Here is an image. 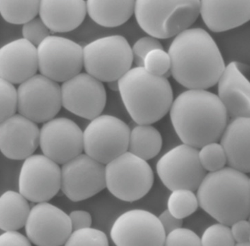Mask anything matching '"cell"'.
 <instances>
[{"label": "cell", "mask_w": 250, "mask_h": 246, "mask_svg": "<svg viewBox=\"0 0 250 246\" xmlns=\"http://www.w3.org/2000/svg\"><path fill=\"white\" fill-rule=\"evenodd\" d=\"M198 148L183 144L174 147L161 157L157 164V174L170 191H196L207 174L198 157Z\"/></svg>", "instance_id": "8fae6325"}, {"label": "cell", "mask_w": 250, "mask_h": 246, "mask_svg": "<svg viewBox=\"0 0 250 246\" xmlns=\"http://www.w3.org/2000/svg\"><path fill=\"white\" fill-rule=\"evenodd\" d=\"M64 246H109L107 235L102 230L86 227L73 230Z\"/></svg>", "instance_id": "f546056e"}, {"label": "cell", "mask_w": 250, "mask_h": 246, "mask_svg": "<svg viewBox=\"0 0 250 246\" xmlns=\"http://www.w3.org/2000/svg\"><path fill=\"white\" fill-rule=\"evenodd\" d=\"M164 245L200 246H201V239L192 230L181 227L166 235Z\"/></svg>", "instance_id": "d590c367"}, {"label": "cell", "mask_w": 250, "mask_h": 246, "mask_svg": "<svg viewBox=\"0 0 250 246\" xmlns=\"http://www.w3.org/2000/svg\"><path fill=\"white\" fill-rule=\"evenodd\" d=\"M37 48L38 70L57 83L67 81L83 68V47L75 41L50 35Z\"/></svg>", "instance_id": "9c48e42d"}, {"label": "cell", "mask_w": 250, "mask_h": 246, "mask_svg": "<svg viewBox=\"0 0 250 246\" xmlns=\"http://www.w3.org/2000/svg\"><path fill=\"white\" fill-rule=\"evenodd\" d=\"M25 227L27 238L38 246H64L73 231L69 216L47 202L30 209Z\"/></svg>", "instance_id": "2e32d148"}, {"label": "cell", "mask_w": 250, "mask_h": 246, "mask_svg": "<svg viewBox=\"0 0 250 246\" xmlns=\"http://www.w3.org/2000/svg\"><path fill=\"white\" fill-rule=\"evenodd\" d=\"M135 1H86L87 13L95 23L105 27L122 25L134 14Z\"/></svg>", "instance_id": "cb8c5ba5"}, {"label": "cell", "mask_w": 250, "mask_h": 246, "mask_svg": "<svg viewBox=\"0 0 250 246\" xmlns=\"http://www.w3.org/2000/svg\"><path fill=\"white\" fill-rule=\"evenodd\" d=\"M171 121L185 144L196 148L220 139L229 121L217 95L206 90H189L173 101Z\"/></svg>", "instance_id": "7a4b0ae2"}, {"label": "cell", "mask_w": 250, "mask_h": 246, "mask_svg": "<svg viewBox=\"0 0 250 246\" xmlns=\"http://www.w3.org/2000/svg\"><path fill=\"white\" fill-rule=\"evenodd\" d=\"M200 9L199 0H138L134 14L146 33L157 39H166L189 29L199 17Z\"/></svg>", "instance_id": "5b68a950"}, {"label": "cell", "mask_w": 250, "mask_h": 246, "mask_svg": "<svg viewBox=\"0 0 250 246\" xmlns=\"http://www.w3.org/2000/svg\"><path fill=\"white\" fill-rule=\"evenodd\" d=\"M201 246H235L229 226L216 224L206 229L202 237Z\"/></svg>", "instance_id": "1f68e13d"}, {"label": "cell", "mask_w": 250, "mask_h": 246, "mask_svg": "<svg viewBox=\"0 0 250 246\" xmlns=\"http://www.w3.org/2000/svg\"><path fill=\"white\" fill-rule=\"evenodd\" d=\"M22 34L24 39L38 47L46 38L50 36V30L40 17H36L24 24L22 27Z\"/></svg>", "instance_id": "836d02e7"}, {"label": "cell", "mask_w": 250, "mask_h": 246, "mask_svg": "<svg viewBox=\"0 0 250 246\" xmlns=\"http://www.w3.org/2000/svg\"><path fill=\"white\" fill-rule=\"evenodd\" d=\"M108 87L113 91H119V83H118V81L108 82Z\"/></svg>", "instance_id": "60d3db41"}, {"label": "cell", "mask_w": 250, "mask_h": 246, "mask_svg": "<svg viewBox=\"0 0 250 246\" xmlns=\"http://www.w3.org/2000/svg\"><path fill=\"white\" fill-rule=\"evenodd\" d=\"M61 188L59 164L44 155H32L25 159L19 177V191L27 201H49Z\"/></svg>", "instance_id": "4fadbf2b"}, {"label": "cell", "mask_w": 250, "mask_h": 246, "mask_svg": "<svg viewBox=\"0 0 250 246\" xmlns=\"http://www.w3.org/2000/svg\"><path fill=\"white\" fill-rule=\"evenodd\" d=\"M198 157L203 168L210 172L224 168L227 163L223 147L217 142L202 147L198 151Z\"/></svg>", "instance_id": "f1b7e54d"}, {"label": "cell", "mask_w": 250, "mask_h": 246, "mask_svg": "<svg viewBox=\"0 0 250 246\" xmlns=\"http://www.w3.org/2000/svg\"><path fill=\"white\" fill-rule=\"evenodd\" d=\"M249 66L232 62L225 67L219 79L218 98L228 116L232 119L250 118V83L248 78Z\"/></svg>", "instance_id": "ac0fdd59"}, {"label": "cell", "mask_w": 250, "mask_h": 246, "mask_svg": "<svg viewBox=\"0 0 250 246\" xmlns=\"http://www.w3.org/2000/svg\"><path fill=\"white\" fill-rule=\"evenodd\" d=\"M170 58L164 49L150 51L145 58L144 68L155 76L165 77L170 71Z\"/></svg>", "instance_id": "d6a6232c"}, {"label": "cell", "mask_w": 250, "mask_h": 246, "mask_svg": "<svg viewBox=\"0 0 250 246\" xmlns=\"http://www.w3.org/2000/svg\"><path fill=\"white\" fill-rule=\"evenodd\" d=\"M172 191L167 201V210L173 216L186 218L196 211L199 205L193 191L185 189Z\"/></svg>", "instance_id": "83f0119b"}, {"label": "cell", "mask_w": 250, "mask_h": 246, "mask_svg": "<svg viewBox=\"0 0 250 246\" xmlns=\"http://www.w3.org/2000/svg\"><path fill=\"white\" fill-rule=\"evenodd\" d=\"M118 83L123 103L137 124H153L169 112L174 97L165 77L155 76L144 67H135Z\"/></svg>", "instance_id": "277c9868"}, {"label": "cell", "mask_w": 250, "mask_h": 246, "mask_svg": "<svg viewBox=\"0 0 250 246\" xmlns=\"http://www.w3.org/2000/svg\"><path fill=\"white\" fill-rule=\"evenodd\" d=\"M61 87L62 105L75 115L92 121L105 109V86L88 73H79Z\"/></svg>", "instance_id": "9a60e30c"}, {"label": "cell", "mask_w": 250, "mask_h": 246, "mask_svg": "<svg viewBox=\"0 0 250 246\" xmlns=\"http://www.w3.org/2000/svg\"><path fill=\"white\" fill-rule=\"evenodd\" d=\"M39 145L44 155L63 165L83 152V131L67 118H54L41 127Z\"/></svg>", "instance_id": "e0dca14e"}, {"label": "cell", "mask_w": 250, "mask_h": 246, "mask_svg": "<svg viewBox=\"0 0 250 246\" xmlns=\"http://www.w3.org/2000/svg\"><path fill=\"white\" fill-rule=\"evenodd\" d=\"M200 15L212 32H226L249 21L250 1L203 0L200 1Z\"/></svg>", "instance_id": "44dd1931"}, {"label": "cell", "mask_w": 250, "mask_h": 246, "mask_svg": "<svg viewBox=\"0 0 250 246\" xmlns=\"http://www.w3.org/2000/svg\"><path fill=\"white\" fill-rule=\"evenodd\" d=\"M131 129L122 120L100 115L83 132L85 154L106 165L128 150Z\"/></svg>", "instance_id": "ba28073f"}, {"label": "cell", "mask_w": 250, "mask_h": 246, "mask_svg": "<svg viewBox=\"0 0 250 246\" xmlns=\"http://www.w3.org/2000/svg\"><path fill=\"white\" fill-rule=\"evenodd\" d=\"M37 71V48L23 38L0 48V78L21 84Z\"/></svg>", "instance_id": "ffe728a7"}, {"label": "cell", "mask_w": 250, "mask_h": 246, "mask_svg": "<svg viewBox=\"0 0 250 246\" xmlns=\"http://www.w3.org/2000/svg\"><path fill=\"white\" fill-rule=\"evenodd\" d=\"M105 184L109 192L125 202L139 201L154 184V174L146 161L126 151L106 164Z\"/></svg>", "instance_id": "52a82bcc"}, {"label": "cell", "mask_w": 250, "mask_h": 246, "mask_svg": "<svg viewBox=\"0 0 250 246\" xmlns=\"http://www.w3.org/2000/svg\"><path fill=\"white\" fill-rule=\"evenodd\" d=\"M17 90V111L35 123L47 122L61 111V85L43 75H34Z\"/></svg>", "instance_id": "30bf717a"}, {"label": "cell", "mask_w": 250, "mask_h": 246, "mask_svg": "<svg viewBox=\"0 0 250 246\" xmlns=\"http://www.w3.org/2000/svg\"><path fill=\"white\" fill-rule=\"evenodd\" d=\"M39 15L50 32L63 33L78 28L86 16L83 0H42Z\"/></svg>", "instance_id": "7402d4cb"}, {"label": "cell", "mask_w": 250, "mask_h": 246, "mask_svg": "<svg viewBox=\"0 0 250 246\" xmlns=\"http://www.w3.org/2000/svg\"><path fill=\"white\" fill-rule=\"evenodd\" d=\"M40 129L37 123L21 114L0 123V151L12 160H25L39 146Z\"/></svg>", "instance_id": "d6986e66"}, {"label": "cell", "mask_w": 250, "mask_h": 246, "mask_svg": "<svg viewBox=\"0 0 250 246\" xmlns=\"http://www.w3.org/2000/svg\"><path fill=\"white\" fill-rule=\"evenodd\" d=\"M160 132L150 124H138L131 130L128 152L142 160L148 161L157 156L162 148Z\"/></svg>", "instance_id": "484cf974"}, {"label": "cell", "mask_w": 250, "mask_h": 246, "mask_svg": "<svg viewBox=\"0 0 250 246\" xmlns=\"http://www.w3.org/2000/svg\"><path fill=\"white\" fill-rule=\"evenodd\" d=\"M105 187V165L86 154H80L63 164L61 189L71 201H85Z\"/></svg>", "instance_id": "7c38bea8"}, {"label": "cell", "mask_w": 250, "mask_h": 246, "mask_svg": "<svg viewBox=\"0 0 250 246\" xmlns=\"http://www.w3.org/2000/svg\"><path fill=\"white\" fill-rule=\"evenodd\" d=\"M40 1L0 0V14L3 20L15 25H24L36 18L39 13Z\"/></svg>", "instance_id": "4316f807"}, {"label": "cell", "mask_w": 250, "mask_h": 246, "mask_svg": "<svg viewBox=\"0 0 250 246\" xmlns=\"http://www.w3.org/2000/svg\"><path fill=\"white\" fill-rule=\"evenodd\" d=\"M250 118H237L227 124L220 139L228 165L246 174L250 171Z\"/></svg>", "instance_id": "603a6c76"}, {"label": "cell", "mask_w": 250, "mask_h": 246, "mask_svg": "<svg viewBox=\"0 0 250 246\" xmlns=\"http://www.w3.org/2000/svg\"><path fill=\"white\" fill-rule=\"evenodd\" d=\"M110 235L118 246H162L166 234L156 215L145 210L133 209L116 219Z\"/></svg>", "instance_id": "5bb4252c"}, {"label": "cell", "mask_w": 250, "mask_h": 246, "mask_svg": "<svg viewBox=\"0 0 250 246\" xmlns=\"http://www.w3.org/2000/svg\"><path fill=\"white\" fill-rule=\"evenodd\" d=\"M31 246L30 241L17 230H6L0 235V246Z\"/></svg>", "instance_id": "74e56055"}, {"label": "cell", "mask_w": 250, "mask_h": 246, "mask_svg": "<svg viewBox=\"0 0 250 246\" xmlns=\"http://www.w3.org/2000/svg\"><path fill=\"white\" fill-rule=\"evenodd\" d=\"M158 218L166 235L174 229L181 228L183 225V219L176 218L173 216L168 210L163 212Z\"/></svg>", "instance_id": "ab89813d"}, {"label": "cell", "mask_w": 250, "mask_h": 246, "mask_svg": "<svg viewBox=\"0 0 250 246\" xmlns=\"http://www.w3.org/2000/svg\"><path fill=\"white\" fill-rule=\"evenodd\" d=\"M83 66L88 74L102 82L118 81L131 68L133 54L121 35L100 38L83 48Z\"/></svg>", "instance_id": "8992f818"}, {"label": "cell", "mask_w": 250, "mask_h": 246, "mask_svg": "<svg viewBox=\"0 0 250 246\" xmlns=\"http://www.w3.org/2000/svg\"><path fill=\"white\" fill-rule=\"evenodd\" d=\"M197 192L198 205L220 223L232 225L250 213V180L230 167L206 174Z\"/></svg>", "instance_id": "3957f363"}, {"label": "cell", "mask_w": 250, "mask_h": 246, "mask_svg": "<svg viewBox=\"0 0 250 246\" xmlns=\"http://www.w3.org/2000/svg\"><path fill=\"white\" fill-rule=\"evenodd\" d=\"M73 230L90 227L92 225V216L88 212L76 210L72 211L69 215Z\"/></svg>", "instance_id": "f35d334b"}, {"label": "cell", "mask_w": 250, "mask_h": 246, "mask_svg": "<svg viewBox=\"0 0 250 246\" xmlns=\"http://www.w3.org/2000/svg\"><path fill=\"white\" fill-rule=\"evenodd\" d=\"M17 110V89L13 83L0 78V123L11 117Z\"/></svg>", "instance_id": "4dcf8cb0"}, {"label": "cell", "mask_w": 250, "mask_h": 246, "mask_svg": "<svg viewBox=\"0 0 250 246\" xmlns=\"http://www.w3.org/2000/svg\"><path fill=\"white\" fill-rule=\"evenodd\" d=\"M168 54L171 75L189 90H207L216 85L226 67L216 42L202 28L188 29L176 36Z\"/></svg>", "instance_id": "6da1fadb"}, {"label": "cell", "mask_w": 250, "mask_h": 246, "mask_svg": "<svg viewBox=\"0 0 250 246\" xmlns=\"http://www.w3.org/2000/svg\"><path fill=\"white\" fill-rule=\"evenodd\" d=\"M30 207L20 192L7 191L0 196V229L17 230L25 226Z\"/></svg>", "instance_id": "d4e9b609"}, {"label": "cell", "mask_w": 250, "mask_h": 246, "mask_svg": "<svg viewBox=\"0 0 250 246\" xmlns=\"http://www.w3.org/2000/svg\"><path fill=\"white\" fill-rule=\"evenodd\" d=\"M131 49L133 61L137 67H144L145 58L150 51L155 49H164V48L155 38L145 37L136 41Z\"/></svg>", "instance_id": "e575fe53"}, {"label": "cell", "mask_w": 250, "mask_h": 246, "mask_svg": "<svg viewBox=\"0 0 250 246\" xmlns=\"http://www.w3.org/2000/svg\"><path fill=\"white\" fill-rule=\"evenodd\" d=\"M230 228L237 246H250V224L247 220H241L232 224Z\"/></svg>", "instance_id": "8d00e7d4"}]
</instances>
